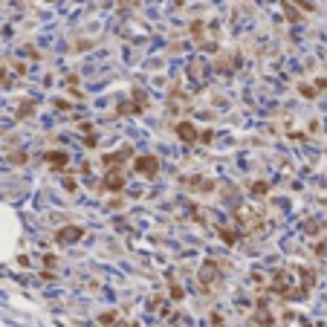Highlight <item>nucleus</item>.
Segmentation results:
<instances>
[{"label": "nucleus", "instance_id": "nucleus-10", "mask_svg": "<svg viewBox=\"0 0 327 327\" xmlns=\"http://www.w3.org/2000/svg\"><path fill=\"white\" fill-rule=\"evenodd\" d=\"M264 191H267V183H252V194H258V197H261Z\"/></svg>", "mask_w": 327, "mask_h": 327}, {"label": "nucleus", "instance_id": "nucleus-1", "mask_svg": "<svg viewBox=\"0 0 327 327\" xmlns=\"http://www.w3.org/2000/svg\"><path fill=\"white\" fill-rule=\"evenodd\" d=\"M237 223L243 226L246 234H255V229H261V214L252 209H240L237 211Z\"/></svg>", "mask_w": 327, "mask_h": 327}, {"label": "nucleus", "instance_id": "nucleus-4", "mask_svg": "<svg viewBox=\"0 0 327 327\" xmlns=\"http://www.w3.org/2000/svg\"><path fill=\"white\" fill-rule=\"evenodd\" d=\"M200 284L209 287V284H220V272H217V264H206L200 269Z\"/></svg>", "mask_w": 327, "mask_h": 327}, {"label": "nucleus", "instance_id": "nucleus-8", "mask_svg": "<svg viewBox=\"0 0 327 327\" xmlns=\"http://www.w3.org/2000/svg\"><path fill=\"white\" fill-rule=\"evenodd\" d=\"M220 237L226 240V243H237L240 232H237V229H220Z\"/></svg>", "mask_w": 327, "mask_h": 327}, {"label": "nucleus", "instance_id": "nucleus-7", "mask_svg": "<svg viewBox=\"0 0 327 327\" xmlns=\"http://www.w3.org/2000/svg\"><path fill=\"white\" fill-rule=\"evenodd\" d=\"M44 159H47L52 168H64V165L70 162V156H67L64 151H47V156H44Z\"/></svg>", "mask_w": 327, "mask_h": 327}, {"label": "nucleus", "instance_id": "nucleus-9", "mask_svg": "<svg viewBox=\"0 0 327 327\" xmlns=\"http://www.w3.org/2000/svg\"><path fill=\"white\" fill-rule=\"evenodd\" d=\"M32 110H35V105H32V102H26V105H21V110H18V116L24 119V116H29Z\"/></svg>", "mask_w": 327, "mask_h": 327}, {"label": "nucleus", "instance_id": "nucleus-11", "mask_svg": "<svg viewBox=\"0 0 327 327\" xmlns=\"http://www.w3.org/2000/svg\"><path fill=\"white\" fill-rule=\"evenodd\" d=\"M301 93L307 96V99H313V96H315V87H307V84H304V87H301Z\"/></svg>", "mask_w": 327, "mask_h": 327}, {"label": "nucleus", "instance_id": "nucleus-6", "mask_svg": "<svg viewBox=\"0 0 327 327\" xmlns=\"http://www.w3.org/2000/svg\"><path fill=\"white\" fill-rule=\"evenodd\" d=\"M177 136H180L183 142H194L197 139V130H194L191 122H180V125H177Z\"/></svg>", "mask_w": 327, "mask_h": 327}, {"label": "nucleus", "instance_id": "nucleus-5", "mask_svg": "<svg viewBox=\"0 0 327 327\" xmlns=\"http://www.w3.org/2000/svg\"><path fill=\"white\" fill-rule=\"evenodd\" d=\"M81 234H84V232L78 229V226H64V229L55 234V240H58V243H75Z\"/></svg>", "mask_w": 327, "mask_h": 327}, {"label": "nucleus", "instance_id": "nucleus-2", "mask_svg": "<svg viewBox=\"0 0 327 327\" xmlns=\"http://www.w3.org/2000/svg\"><path fill=\"white\" fill-rule=\"evenodd\" d=\"M133 168H136V174H142V177H156L159 159H156V156H136V159H133Z\"/></svg>", "mask_w": 327, "mask_h": 327}, {"label": "nucleus", "instance_id": "nucleus-3", "mask_svg": "<svg viewBox=\"0 0 327 327\" xmlns=\"http://www.w3.org/2000/svg\"><path fill=\"white\" fill-rule=\"evenodd\" d=\"M105 188L107 191H122V188H125V174H122L119 168H110L107 177H105Z\"/></svg>", "mask_w": 327, "mask_h": 327}]
</instances>
